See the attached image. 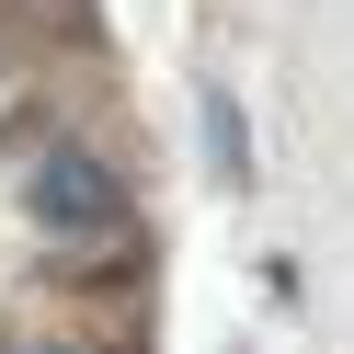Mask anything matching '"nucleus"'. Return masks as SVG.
I'll return each instance as SVG.
<instances>
[{"label": "nucleus", "instance_id": "1", "mask_svg": "<svg viewBox=\"0 0 354 354\" xmlns=\"http://www.w3.org/2000/svg\"><path fill=\"white\" fill-rule=\"evenodd\" d=\"M24 206H35L46 240H115V229H126V183L92 160V149H46L35 183H24Z\"/></svg>", "mask_w": 354, "mask_h": 354}, {"label": "nucleus", "instance_id": "2", "mask_svg": "<svg viewBox=\"0 0 354 354\" xmlns=\"http://www.w3.org/2000/svg\"><path fill=\"white\" fill-rule=\"evenodd\" d=\"M24 354H80V343H24Z\"/></svg>", "mask_w": 354, "mask_h": 354}]
</instances>
